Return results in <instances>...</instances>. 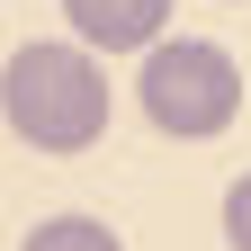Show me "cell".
Segmentation results:
<instances>
[{"mask_svg":"<svg viewBox=\"0 0 251 251\" xmlns=\"http://www.w3.org/2000/svg\"><path fill=\"white\" fill-rule=\"evenodd\" d=\"M0 117L36 152H90L108 135V72L72 36H36L0 63Z\"/></svg>","mask_w":251,"mask_h":251,"instance_id":"cell-1","label":"cell"},{"mask_svg":"<svg viewBox=\"0 0 251 251\" xmlns=\"http://www.w3.org/2000/svg\"><path fill=\"white\" fill-rule=\"evenodd\" d=\"M135 99L144 117L179 144H206L242 117V63L215 45V36H162L144 45V72H135Z\"/></svg>","mask_w":251,"mask_h":251,"instance_id":"cell-2","label":"cell"},{"mask_svg":"<svg viewBox=\"0 0 251 251\" xmlns=\"http://www.w3.org/2000/svg\"><path fill=\"white\" fill-rule=\"evenodd\" d=\"M63 18H72V45L90 54H144V45H162L171 0H63Z\"/></svg>","mask_w":251,"mask_h":251,"instance_id":"cell-3","label":"cell"},{"mask_svg":"<svg viewBox=\"0 0 251 251\" xmlns=\"http://www.w3.org/2000/svg\"><path fill=\"white\" fill-rule=\"evenodd\" d=\"M18 251H126L117 225H99V215H45L36 233H27Z\"/></svg>","mask_w":251,"mask_h":251,"instance_id":"cell-4","label":"cell"},{"mask_svg":"<svg viewBox=\"0 0 251 251\" xmlns=\"http://www.w3.org/2000/svg\"><path fill=\"white\" fill-rule=\"evenodd\" d=\"M225 242H233V251H251V171L225 188Z\"/></svg>","mask_w":251,"mask_h":251,"instance_id":"cell-5","label":"cell"}]
</instances>
